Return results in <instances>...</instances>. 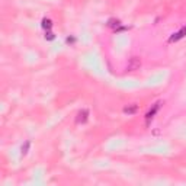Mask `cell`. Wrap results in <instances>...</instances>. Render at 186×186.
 <instances>
[{"label":"cell","mask_w":186,"mask_h":186,"mask_svg":"<svg viewBox=\"0 0 186 186\" xmlns=\"http://www.w3.org/2000/svg\"><path fill=\"white\" fill-rule=\"evenodd\" d=\"M186 35V28H182V29L179 31V32H176V34H173V37L170 38V41H178V39L183 38Z\"/></svg>","instance_id":"1"},{"label":"cell","mask_w":186,"mask_h":186,"mask_svg":"<svg viewBox=\"0 0 186 186\" xmlns=\"http://www.w3.org/2000/svg\"><path fill=\"white\" fill-rule=\"evenodd\" d=\"M44 28H51V21H44Z\"/></svg>","instance_id":"6"},{"label":"cell","mask_w":186,"mask_h":186,"mask_svg":"<svg viewBox=\"0 0 186 186\" xmlns=\"http://www.w3.org/2000/svg\"><path fill=\"white\" fill-rule=\"evenodd\" d=\"M135 110H137V105H132V106H127V108L124 109V112L128 115H131V114H134Z\"/></svg>","instance_id":"5"},{"label":"cell","mask_w":186,"mask_h":186,"mask_svg":"<svg viewBox=\"0 0 186 186\" xmlns=\"http://www.w3.org/2000/svg\"><path fill=\"white\" fill-rule=\"evenodd\" d=\"M159 106H160V103H156V106H154V108H153V109L147 114V121H150V119H151L153 116H154V114H156L157 110H159Z\"/></svg>","instance_id":"3"},{"label":"cell","mask_w":186,"mask_h":186,"mask_svg":"<svg viewBox=\"0 0 186 186\" xmlns=\"http://www.w3.org/2000/svg\"><path fill=\"white\" fill-rule=\"evenodd\" d=\"M87 115H89V112L86 109H83L81 112H79V116H77V122H86L87 121Z\"/></svg>","instance_id":"2"},{"label":"cell","mask_w":186,"mask_h":186,"mask_svg":"<svg viewBox=\"0 0 186 186\" xmlns=\"http://www.w3.org/2000/svg\"><path fill=\"white\" fill-rule=\"evenodd\" d=\"M137 67H140V60H137V58H132V61H131V66L128 67V70H135Z\"/></svg>","instance_id":"4"}]
</instances>
